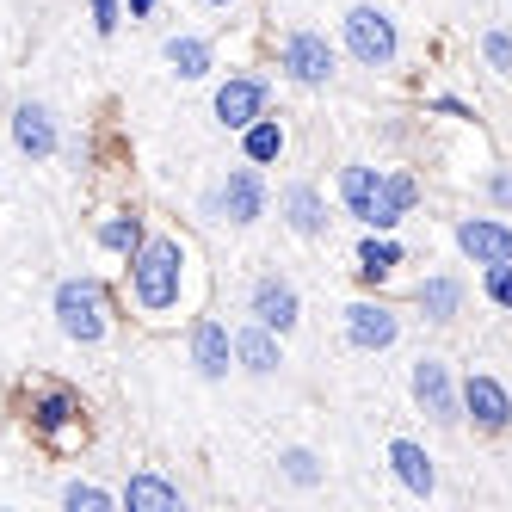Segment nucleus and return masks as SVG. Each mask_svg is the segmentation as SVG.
<instances>
[{
  "label": "nucleus",
  "mask_w": 512,
  "mask_h": 512,
  "mask_svg": "<svg viewBox=\"0 0 512 512\" xmlns=\"http://www.w3.org/2000/svg\"><path fill=\"white\" fill-rule=\"evenodd\" d=\"M179 247L173 241H142L136 247V297L142 309H173L179 303Z\"/></svg>",
  "instance_id": "obj_1"
},
{
  "label": "nucleus",
  "mask_w": 512,
  "mask_h": 512,
  "mask_svg": "<svg viewBox=\"0 0 512 512\" xmlns=\"http://www.w3.org/2000/svg\"><path fill=\"white\" fill-rule=\"evenodd\" d=\"M56 315H62V334H68V340L93 346V340L105 334V290H99L93 278H68V284L56 290Z\"/></svg>",
  "instance_id": "obj_2"
},
{
  "label": "nucleus",
  "mask_w": 512,
  "mask_h": 512,
  "mask_svg": "<svg viewBox=\"0 0 512 512\" xmlns=\"http://www.w3.org/2000/svg\"><path fill=\"white\" fill-rule=\"evenodd\" d=\"M346 44H352V56L358 62H395V25H389V13H377V7H352L346 13Z\"/></svg>",
  "instance_id": "obj_3"
},
{
  "label": "nucleus",
  "mask_w": 512,
  "mask_h": 512,
  "mask_svg": "<svg viewBox=\"0 0 512 512\" xmlns=\"http://www.w3.org/2000/svg\"><path fill=\"white\" fill-rule=\"evenodd\" d=\"M284 68L297 75L303 87H321L327 81V68H334V56H327V44L315 38V31H297V38L284 44Z\"/></svg>",
  "instance_id": "obj_4"
},
{
  "label": "nucleus",
  "mask_w": 512,
  "mask_h": 512,
  "mask_svg": "<svg viewBox=\"0 0 512 512\" xmlns=\"http://www.w3.org/2000/svg\"><path fill=\"white\" fill-rule=\"evenodd\" d=\"M414 395H420V408L432 414V420H457V395H451V377H445V364L438 358H426L420 371H414Z\"/></svg>",
  "instance_id": "obj_5"
},
{
  "label": "nucleus",
  "mask_w": 512,
  "mask_h": 512,
  "mask_svg": "<svg viewBox=\"0 0 512 512\" xmlns=\"http://www.w3.org/2000/svg\"><path fill=\"white\" fill-rule=\"evenodd\" d=\"M457 247L469 253V260H482V266H506L512 260V229H500V223H463Z\"/></svg>",
  "instance_id": "obj_6"
},
{
  "label": "nucleus",
  "mask_w": 512,
  "mask_h": 512,
  "mask_svg": "<svg viewBox=\"0 0 512 512\" xmlns=\"http://www.w3.org/2000/svg\"><path fill=\"white\" fill-rule=\"evenodd\" d=\"M260 105H266V87L260 81H229L223 93H216V118H223L229 130H247L253 118H260Z\"/></svg>",
  "instance_id": "obj_7"
},
{
  "label": "nucleus",
  "mask_w": 512,
  "mask_h": 512,
  "mask_svg": "<svg viewBox=\"0 0 512 512\" xmlns=\"http://www.w3.org/2000/svg\"><path fill=\"white\" fill-rule=\"evenodd\" d=\"M346 334H352V346L377 352V346H389V340H395V315H389V309H377V303H352V309H346Z\"/></svg>",
  "instance_id": "obj_8"
},
{
  "label": "nucleus",
  "mask_w": 512,
  "mask_h": 512,
  "mask_svg": "<svg viewBox=\"0 0 512 512\" xmlns=\"http://www.w3.org/2000/svg\"><path fill=\"white\" fill-rule=\"evenodd\" d=\"M463 401H469V414L482 420L488 432H500V426L512 420V401H506V389H500L494 377H469V383H463Z\"/></svg>",
  "instance_id": "obj_9"
},
{
  "label": "nucleus",
  "mask_w": 512,
  "mask_h": 512,
  "mask_svg": "<svg viewBox=\"0 0 512 512\" xmlns=\"http://www.w3.org/2000/svg\"><path fill=\"white\" fill-rule=\"evenodd\" d=\"M408 204H414V179H408V173H389L364 223H371V229H395V223H401V210H408Z\"/></svg>",
  "instance_id": "obj_10"
},
{
  "label": "nucleus",
  "mask_w": 512,
  "mask_h": 512,
  "mask_svg": "<svg viewBox=\"0 0 512 512\" xmlns=\"http://www.w3.org/2000/svg\"><path fill=\"white\" fill-rule=\"evenodd\" d=\"M253 315H260L266 327H278V334H284V327H297V290L266 278L260 290H253Z\"/></svg>",
  "instance_id": "obj_11"
},
{
  "label": "nucleus",
  "mask_w": 512,
  "mask_h": 512,
  "mask_svg": "<svg viewBox=\"0 0 512 512\" xmlns=\"http://www.w3.org/2000/svg\"><path fill=\"white\" fill-rule=\"evenodd\" d=\"M229 334H223V327H216V321H198V334H192V358H198V371L204 377H223L229 371Z\"/></svg>",
  "instance_id": "obj_12"
},
{
  "label": "nucleus",
  "mask_w": 512,
  "mask_h": 512,
  "mask_svg": "<svg viewBox=\"0 0 512 512\" xmlns=\"http://www.w3.org/2000/svg\"><path fill=\"white\" fill-rule=\"evenodd\" d=\"M223 210H229V223H253V216H260V173H253V167L229 173V192H223Z\"/></svg>",
  "instance_id": "obj_13"
},
{
  "label": "nucleus",
  "mask_w": 512,
  "mask_h": 512,
  "mask_svg": "<svg viewBox=\"0 0 512 512\" xmlns=\"http://www.w3.org/2000/svg\"><path fill=\"white\" fill-rule=\"evenodd\" d=\"M389 463H395V475H401V482H408L414 494H432V457H426L420 445L395 438V445H389Z\"/></svg>",
  "instance_id": "obj_14"
},
{
  "label": "nucleus",
  "mask_w": 512,
  "mask_h": 512,
  "mask_svg": "<svg viewBox=\"0 0 512 512\" xmlns=\"http://www.w3.org/2000/svg\"><path fill=\"white\" fill-rule=\"evenodd\" d=\"M13 142L25 155H50L56 149V130H50V118L38 112V105H19V118H13Z\"/></svg>",
  "instance_id": "obj_15"
},
{
  "label": "nucleus",
  "mask_w": 512,
  "mask_h": 512,
  "mask_svg": "<svg viewBox=\"0 0 512 512\" xmlns=\"http://www.w3.org/2000/svg\"><path fill=\"white\" fill-rule=\"evenodd\" d=\"M124 500H130V512H179V488H167L161 475H136Z\"/></svg>",
  "instance_id": "obj_16"
},
{
  "label": "nucleus",
  "mask_w": 512,
  "mask_h": 512,
  "mask_svg": "<svg viewBox=\"0 0 512 512\" xmlns=\"http://www.w3.org/2000/svg\"><path fill=\"white\" fill-rule=\"evenodd\" d=\"M340 192H346L352 216H358V223H364V216H371V204H377V192H383V179H377L371 167H346V179H340Z\"/></svg>",
  "instance_id": "obj_17"
},
{
  "label": "nucleus",
  "mask_w": 512,
  "mask_h": 512,
  "mask_svg": "<svg viewBox=\"0 0 512 512\" xmlns=\"http://www.w3.org/2000/svg\"><path fill=\"white\" fill-rule=\"evenodd\" d=\"M284 210H290V229H297V235H321V223H327V216H321V198H315L309 186H290V192H284Z\"/></svg>",
  "instance_id": "obj_18"
},
{
  "label": "nucleus",
  "mask_w": 512,
  "mask_h": 512,
  "mask_svg": "<svg viewBox=\"0 0 512 512\" xmlns=\"http://www.w3.org/2000/svg\"><path fill=\"white\" fill-rule=\"evenodd\" d=\"M235 352H241V364H247V371H272V364H278V346H272V334H266V321L260 327H247V334L235 340Z\"/></svg>",
  "instance_id": "obj_19"
},
{
  "label": "nucleus",
  "mask_w": 512,
  "mask_h": 512,
  "mask_svg": "<svg viewBox=\"0 0 512 512\" xmlns=\"http://www.w3.org/2000/svg\"><path fill=\"white\" fill-rule=\"evenodd\" d=\"M167 62H173V68H179L186 81H198L204 68H210V50H204L198 38H173V44H167Z\"/></svg>",
  "instance_id": "obj_20"
},
{
  "label": "nucleus",
  "mask_w": 512,
  "mask_h": 512,
  "mask_svg": "<svg viewBox=\"0 0 512 512\" xmlns=\"http://www.w3.org/2000/svg\"><path fill=\"white\" fill-rule=\"evenodd\" d=\"M278 149H284V130L253 118V124H247V161H278Z\"/></svg>",
  "instance_id": "obj_21"
},
{
  "label": "nucleus",
  "mask_w": 512,
  "mask_h": 512,
  "mask_svg": "<svg viewBox=\"0 0 512 512\" xmlns=\"http://www.w3.org/2000/svg\"><path fill=\"white\" fill-rule=\"evenodd\" d=\"M395 260H401L395 241H364V247H358V272H364V278H383Z\"/></svg>",
  "instance_id": "obj_22"
},
{
  "label": "nucleus",
  "mask_w": 512,
  "mask_h": 512,
  "mask_svg": "<svg viewBox=\"0 0 512 512\" xmlns=\"http://www.w3.org/2000/svg\"><path fill=\"white\" fill-rule=\"evenodd\" d=\"M420 303H426V315H432V321H451V315H457V284H451V278H432Z\"/></svg>",
  "instance_id": "obj_23"
},
{
  "label": "nucleus",
  "mask_w": 512,
  "mask_h": 512,
  "mask_svg": "<svg viewBox=\"0 0 512 512\" xmlns=\"http://www.w3.org/2000/svg\"><path fill=\"white\" fill-rule=\"evenodd\" d=\"M99 241H105V247H118V253H124V247H142L136 216H130V223H124V216H118V223H105V229H99Z\"/></svg>",
  "instance_id": "obj_24"
},
{
  "label": "nucleus",
  "mask_w": 512,
  "mask_h": 512,
  "mask_svg": "<svg viewBox=\"0 0 512 512\" xmlns=\"http://www.w3.org/2000/svg\"><path fill=\"white\" fill-rule=\"evenodd\" d=\"M75 414H81V401L68 395V389H56V395L44 401V414H38V420H44V426H62V420H75Z\"/></svg>",
  "instance_id": "obj_25"
},
{
  "label": "nucleus",
  "mask_w": 512,
  "mask_h": 512,
  "mask_svg": "<svg viewBox=\"0 0 512 512\" xmlns=\"http://www.w3.org/2000/svg\"><path fill=\"white\" fill-rule=\"evenodd\" d=\"M62 500L75 506V512H105V506H112V494H99V488H87V482H75V488H68Z\"/></svg>",
  "instance_id": "obj_26"
},
{
  "label": "nucleus",
  "mask_w": 512,
  "mask_h": 512,
  "mask_svg": "<svg viewBox=\"0 0 512 512\" xmlns=\"http://www.w3.org/2000/svg\"><path fill=\"white\" fill-rule=\"evenodd\" d=\"M488 297H494L500 309H512V260H506V266H488Z\"/></svg>",
  "instance_id": "obj_27"
},
{
  "label": "nucleus",
  "mask_w": 512,
  "mask_h": 512,
  "mask_svg": "<svg viewBox=\"0 0 512 512\" xmlns=\"http://www.w3.org/2000/svg\"><path fill=\"white\" fill-rule=\"evenodd\" d=\"M284 475H290V482H303V488H309L321 469H315V457H309V451H284Z\"/></svg>",
  "instance_id": "obj_28"
},
{
  "label": "nucleus",
  "mask_w": 512,
  "mask_h": 512,
  "mask_svg": "<svg viewBox=\"0 0 512 512\" xmlns=\"http://www.w3.org/2000/svg\"><path fill=\"white\" fill-rule=\"evenodd\" d=\"M488 62H494V68H512V38H500V31H488Z\"/></svg>",
  "instance_id": "obj_29"
},
{
  "label": "nucleus",
  "mask_w": 512,
  "mask_h": 512,
  "mask_svg": "<svg viewBox=\"0 0 512 512\" xmlns=\"http://www.w3.org/2000/svg\"><path fill=\"white\" fill-rule=\"evenodd\" d=\"M93 25L112 31V25H118V0H93Z\"/></svg>",
  "instance_id": "obj_30"
},
{
  "label": "nucleus",
  "mask_w": 512,
  "mask_h": 512,
  "mask_svg": "<svg viewBox=\"0 0 512 512\" xmlns=\"http://www.w3.org/2000/svg\"><path fill=\"white\" fill-rule=\"evenodd\" d=\"M494 192H500V198H506V204H512V179H494Z\"/></svg>",
  "instance_id": "obj_31"
},
{
  "label": "nucleus",
  "mask_w": 512,
  "mask_h": 512,
  "mask_svg": "<svg viewBox=\"0 0 512 512\" xmlns=\"http://www.w3.org/2000/svg\"><path fill=\"white\" fill-rule=\"evenodd\" d=\"M155 7V0H130V13H149Z\"/></svg>",
  "instance_id": "obj_32"
},
{
  "label": "nucleus",
  "mask_w": 512,
  "mask_h": 512,
  "mask_svg": "<svg viewBox=\"0 0 512 512\" xmlns=\"http://www.w3.org/2000/svg\"><path fill=\"white\" fill-rule=\"evenodd\" d=\"M210 7H229V0H210Z\"/></svg>",
  "instance_id": "obj_33"
}]
</instances>
